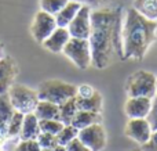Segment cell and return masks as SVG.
<instances>
[{
    "label": "cell",
    "instance_id": "obj_1",
    "mask_svg": "<svg viewBox=\"0 0 157 151\" xmlns=\"http://www.w3.org/2000/svg\"><path fill=\"white\" fill-rule=\"evenodd\" d=\"M88 42L95 68L103 69L109 67L114 54L123 57L120 8L99 7L91 11V35Z\"/></svg>",
    "mask_w": 157,
    "mask_h": 151
},
{
    "label": "cell",
    "instance_id": "obj_2",
    "mask_svg": "<svg viewBox=\"0 0 157 151\" xmlns=\"http://www.w3.org/2000/svg\"><path fill=\"white\" fill-rule=\"evenodd\" d=\"M157 38V21L145 18L134 8L125 14L121 28L123 58L142 60Z\"/></svg>",
    "mask_w": 157,
    "mask_h": 151
},
{
    "label": "cell",
    "instance_id": "obj_3",
    "mask_svg": "<svg viewBox=\"0 0 157 151\" xmlns=\"http://www.w3.org/2000/svg\"><path fill=\"white\" fill-rule=\"evenodd\" d=\"M76 89L77 88L75 85L63 82L61 79H48L39 85L37 96L39 100L61 105L68 100L76 97Z\"/></svg>",
    "mask_w": 157,
    "mask_h": 151
},
{
    "label": "cell",
    "instance_id": "obj_4",
    "mask_svg": "<svg viewBox=\"0 0 157 151\" xmlns=\"http://www.w3.org/2000/svg\"><path fill=\"white\" fill-rule=\"evenodd\" d=\"M156 80L157 76L153 72L141 71L134 72L125 82V92L128 97H149L153 99L156 96Z\"/></svg>",
    "mask_w": 157,
    "mask_h": 151
},
{
    "label": "cell",
    "instance_id": "obj_5",
    "mask_svg": "<svg viewBox=\"0 0 157 151\" xmlns=\"http://www.w3.org/2000/svg\"><path fill=\"white\" fill-rule=\"evenodd\" d=\"M7 94L10 97V101L13 104L14 110L22 112L24 115L33 112L37 103L40 101L37 96V90H33L28 86L18 85V83L11 85Z\"/></svg>",
    "mask_w": 157,
    "mask_h": 151
},
{
    "label": "cell",
    "instance_id": "obj_6",
    "mask_svg": "<svg viewBox=\"0 0 157 151\" xmlns=\"http://www.w3.org/2000/svg\"><path fill=\"white\" fill-rule=\"evenodd\" d=\"M62 53L80 69H87L90 65H92L91 46L88 39L71 38Z\"/></svg>",
    "mask_w": 157,
    "mask_h": 151
},
{
    "label": "cell",
    "instance_id": "obj_7",
    "mask_svg": "<svg viewBox=\"0 0 157 151\" xmlns=\"http://www.w3.org/2000/svg\"><path fill=\"white\" fill-rule=\"evenodd\" d=\"M57 21L55 17L51 14L46 13V11H37L35 14V18L32 21V27H30V33H32L33 39L37 43H43L57 28Z\"/></svg>",
    "mask_w": 157,
    "mask_h": 151
},
{
    "label": "cell",
    "instance_id": "obj_8",
    "mask_svg": "<svg viewBox=\"0 0 157 151\" xmlns=\"http://www.w3.org/2000/svg\"><path fill=\"white\" fill-rule=\"evenodd\" d=\"M77 139L91 151H102L106 146V132L101 124H94L78 130Z\"/></svg>",
    "mask_w": 157,
    "mask_h": 151
},
{
    "label": "cell",
    "instance_id": "obj_9",
    "mask_svg": "<svg viewBox=\"0 0 157 151\" xmlns=\"http://www.w3.org/2000/svg\"><path fill=\"white\" fill-rule=\"evenodd\" d=\"M91 7L83 4L78 10L72 22L68 25V31L71 33V38L78 39H88L91 35Z\"/></svg>",
    "mask_w": 157,
    "mask_h": 151
},
{
    "label": "cell",
    "instance_id": "obj_10",
    "mask_svg": "<svg viewBox=\"0 0 157 151\" xmlns=\"http://www.w3.org/2000/svg\"><path fill=\"white\" fill-rule=\"evenodd\" d=\"M152 133L153 130L146 118H131L125 125V135L141 146L150 140Z\"/></svg>",
    "mask_w": 157,
    "mask_h": 151
},
{
    "label": "cell",
    "instance_id": "obj_11",
    "mask_svg": "<svg viewBox=\"0 0 157 151\" xmlns=\"http://www.w3.org/2000/svg\"><path fill=\"white\" fill-rule=\"evenodd\" d=\"M17 74H18V67L15 60L6 54L0 60V94L7 93L10 86L14 85Z\"/></svg>",
    "mask_w": 157,
    "mask_h": 151
},
{
    "label": "cell",
    "instance_id": "obj_12",
    "mask_svg": "<svg viewBox=\"0 0 157 151\" xmlns=\"http://www.w3.org/2000/svg\"><path fill=\"white\" fill-rule=\"evenodd\" d=\"M152 107V99L149 97H128L124 111L128 118H146Z\"/></svg>",
    "mask_w": 157,
    "mask_h": 151
},
{
    "label": "cell",
    "instance_id": "obj_13",
    "mask_svg": "<svg viewBox=\"0 0 157 151\" xmlns=\"http://www.w3.org/2000/svg\"><path fill=\"white\" fill-rule=\"evenodd\" d=\"M71 39V33H69L68 28L57 27L54 29V32L43 42L44 49H47L51 53H62L63 47L66 46V43Z\"/></svg>",
    "mask_w": 157,
    "mask_h": 151
},
{
    "label": "cell",
    "instance_id": "obj_14",
    "mask_svg": "<svg viewBox=\"0 0 157 151\" xmlns=\"http://www.w3.org/2000/svg\"><path fill=\"white\" fill-rule=\"evenodd\" d=\"M40 125H39V118L33 112L25 114L24 122H22L21 133L19 139L21 140H36L37 136L40 135Z\"/></svg>",
    "mask_w": 157,
    "mask_h": 151
},
{
    "label": "cell",
    "instance_id": "obj_15",
    "mask_svg": "<svg viewBox=\"0 0 157 151\" xmlns=\"http://www.w3.org/2000/svg\"><path fill=\"white\" fill-rule=\"evenodd\" d=\"M81 6L83 4H81L80 2H76V0H69V2L59 10V13H57L54 15L58 27L68 28V25L71 24L72 19L76 17V14L81 8Z\"/></svg>",
    "mask_w": 157,
    "mask_h": 151
},
{
    "label": "cell",
    "instance_id": "obj_16",
    "mask_svg": "<svg viewBox=\"0 0 157 151\" xmlns=\"http://www.w3.org/2000/svg\"><path fill=\"white\" fill-rule=\"evenodd\" d=\"M76 105L78 111H92V112H101L102 111L103 100L99 92H95L90 97H78L76 96Z\"/></svg>",
    "mask_w": 157,
    "mask_h": 151
},
{
    "label": "cell",
    "instance_id": "obj_17",
    "mask_svg": "<svg viewBox=\"0 0 157 151\" xmlns=\"http://www.w3.org/2000/svg\"><path fill=\"white\" fill-rule=\"evenodd\" d=\"M33 114L39 118V121H41V119H58L59 121V105L40 100L36 105Z\"/></svg>",
    "mask_w": 157,
    "mask_h": 151
},
{
    "label": "cell",
    "instance_id": "obj_18",
    "mask_svg": "<svg viewBox=\"0 0 157 151\" xmlns=\"http://www.w3.org/2000/svg\"><path fill=\"white\" fill-rule=\"evenodd\" d=\"M101 112H92V111H77L73 121L71 125H73L76 129H84L94 124H101Z\"/></svg>",
    "mask_w": 157,
    "mask_h": 151
},
{
    "label": "cell",
    "instance_id": "obj_19",
    "mask_svg": "<svg viewBox=\"0 0 157 151\" xmlns=\"http://www.w3.org/2000/svg\"><path fill=\"white\" fill-rule=\"evenodd\" d=\"M132 8L145 18L157 21V0H134Z\"/></svg>",
    "mask_w": 157,
    "mask_h": 151
},
{
    "label": "cell",
    "instance_id": "obj_20",
    "mask_svg": "<svg viewBox=\"0 0 157 151\" xmlns=\"http://www.w3.org/2000/svg\"><path fill=\"white\" fill-rule=\"evenodd\" d=\"M77 111L78 110L76 105V99L73 97V99L68 100V101L59 105V121L63 125H71Z\"/></svg>",
    "mask_w": 157,
    "mask_h": 151
},
{
    "label": "cell",
    "instance_id": "obj_21",
    "mask_svg": "<svg viewBox=\"0 0 157 151\" xmlns=\"http://www.w3.org/2000/svg\"><path fill=\"white\" fill-rule=\"evenodd\" d=\"M14 112H15V110H14L13 104H11L8 94L7 93L0 94V125L7 126L8 121L14 115Z\"/></svg>",
    "mask_w": 157,
    "mask_h": 151
},
{
    "label": "cell",
    "instance_id": "obj_22",
    "mask_svg": "<svg viewBox=\"0 0 157 151\" xmlns=\"http://www.w3.org/2000/svg\"><path fill=\"white\" fill-rule=\"evenodd\" d=\"M77 136H78V129H76L73 125H63L61 132L57 135L58 146L66 147L71 141H73L75 139H77Z\"/></svg>",
    "mask_w": 157,
    "mask_h": 151
},
{
    "label": "cell",
    "instance_id": "obj_23",
    "mask_svg": "<svg viewBox=\"0 0 157 151\" xmlns=\"http://www.w3.org/2000/svg\"><path fill=\"white\" fill-rule=\"evenodd\" d=\"M22 122H24V114L15 111L14 115L11 116V119L8 121V124H7V136H8V139L19 137L21 128H22Z\"/></svg>",
    "mask_w": 157,
    "mask_h": 151
},
{
    "label": "cell",
    "instance_id": "obj_24",
    "mask_svg": "<svg viewBox=\"0 0 157 151\" xmlns=\"http://www.w3.org/2000/svg\"><path fill=\"white\" fill-rule=\"evenodd\" d=\"M69 0H40V10L55 15Z\"/></svg>",
    "mask_w": 157,
    "mask_h": 151
},
{
    "label": "cell",
    "instance_id": "obj_25",
    "mask_svg": "<svg viewBox=\"0 0 157 151\" xmlns=\"http://www.w3.org/2000/svg\"><path fill=\"white\" fill-rule=\"evenodd\" d=\"M39 125H40L41 132L51 133V135H55V136L63 128V124L61 121H58V119H41V121H39Z\"/></svg>",
    "mask_w": 157,
    "mask_h": 151
},
{
    "label": "cell",
    "instance_id": "obj_26",
    "mask_svg": "<svg viewBox=\"0 0 157 151\" xmlns=\"http://www.w3.org/2000/svg\"><path fill=\"white\" fill-rule=\"evenodd\" d=\"M37 143L40 144L41 150H54L58 146L57 141V136L51 135V133H46V132H40V135L37 136Z\"/></svg>",
    "mask_w": 157,
    "mask_h": 151
},
{
    "label": "cell",
    "instance_id": "obj_27",
    "mask_svg": "<svg viewBox=\"0 0 157 151\" xmlns=\"http://www.w3.org/2000/svg\"><path fill=\"white\" fill-rule=\"evenodd\" d=\"M146 119L150 124V128H152L153 132H157V94L152 99V107H150V111L147 114Z\"/></svg>",
    "mask_w": 157,
    "mask_h": 151
},
{
    "label": "cell",
    "instance_id": "obj_28",
    "mask_svg": "<svg viewBox=\"0 0 157 151\" xmlns=\"http://www.w3.org/2000/svg\"><path fill=\"white\" fill-rule=\"evenodd\" d=\"M15 151H41L37 140H21L15 147Z\"/></svg>",
    "mask_w": 157,
    "mask_h": 151
},
{
    "label": "cell",
    "instance_id": "obj_29",
    "mask_svg": "<svg viewBox=\"0 0 157 151\" xmlns=\"http://www.w3.org/2000/svg\"><path fill=\"white\" fill-rule=\"evenodd\" d=\"M76 96L78 97H90L95 93V89L90 85H80V86H76Z\"/></svg>",
    "mask_w": 157,
    "mask_h": 151
},
{
    "label": "cell",
    "instance_id": "obj_30",
    "mask_svg": "<svg viewBox=\"0 0 157 151\" xmlns=\"http://www.w3.org/2000/svg\"><path fill=\"white\" fill-rule=\"evenodd\" d=\"M65 150L66 151H91L88 147L84 146V144L81 143L78 139H75L73 141H71V143L65 147Z\"/></svg>",
    "mask_w": 157,
    "mask_h": 151
},
{
    "label": "cell",
    "instance_id": "obj_31",
    "mask_svg": "<svg viewBox=\"0 0 157 151\" xmlns=\"http://www.w3.org/2000/svg\"><path fill=\"white\" fill-rule=\"evenodd\" d=\"M141 149L144 151H157V132L152 133L150 140L147 143H145L144 146H141Z\"/></svg>",
    "mask_w": 157,
    "mask_h": 151
},
{
    "label": "cell",
    "instance_id": "obj_32",
    "mask_svg": "<svg viewBox=\"0 0 157 151\" xmlns=\"http://www.w3.org/2000/svg\"><path fill=\"white\" fill-rule=\"evenodd\" d=\"M76 2H80L81 4H84V3H86L87 6L92 4V6H99V7H109L108 4L116 2V0H76ZM99 7H98V8H99Z\"/></svg>",
    "mask_w": 157,
    "mask_h": 151
},
{
    "label": "cell",
    "instance_id": "obj_33",
    "mask_svg": "<svg viewBox=\"0 0 157 151\" xmlns=\"http://www.w3.org/2000/svg\"><path fill=\"white\" fill-rule=\"evenodd\" d=\"M6 55V51H4V46H3V43L0 42V60H2L3 57Z\"/></svg>",
    "mask_w": 157,
    "mask_h": 151
},
{
    "label": "cell",
    "instance_id": "obj_34",
    "mask_svg": "<svg viewBox=\"0 0 157 151\" xmlns=\"http://www.w3.org/2000/svg\"><path fill=\"white\" fill-rule=\"evenodd\" d=\"M52 151H66V150H65V147H62V146H57Z\"/></svg>",
    "mask_w": 157,
    "mask_h": 151
},
{
    "label": "cell",
    "instance_id": "obj_35",
    "mask_svg": "<svg viewBox=\"0 0 157 151\" xmlns=\"http://www.w3.org/2000/svg\"><path fill=\"white\" fill-rule=\"evenodd\" d=\"M130 151H144L142 149H134V150H130Z\"/></svg>",
    "mask_w": 157,
    "mask_h": 151
},
{
    "label": "cell",
    "instance_id": "obj_36",
    "mask_svg": "<svg viewBox=\"0 0 157 151\" xmlns=\"http://www.w3.org/2000/svg\"><path fill=\"white\" fill-rule=\"evenodd\" d=\"M156 93H157V80H156Z\"/></svg>",
    "mask_w": 157,
    "mask_h": 151
},
{
    "label": "cell",
    "instance_id": "obj_37",
    "mask_svg": "<svg viewBox=\"0 0 157 151\" xmlns=\"http://www.w3.org/2000/svg\"><path fill=\"white\" fill-rule=\"evenodd\" d=\"M41 151H52V150H41Z\"/></svg>",
    "mask_w": 157,
    "mask_h": 151
},
{
    "label": "cell",
    "instance_id": "obj_38",
    "mask_svg": "<svg viewBox=\"0 0 157 151\" xmlns=\"http://www.w3.org/2000/svg\"><path fill=\"white\" fill-rule=\"evenodd\" d=\"M0 151H3V150H2V149H0Z\"/></svg>",
    "mask_w": 157,
    "mask_h": 151
}]
</instances>
